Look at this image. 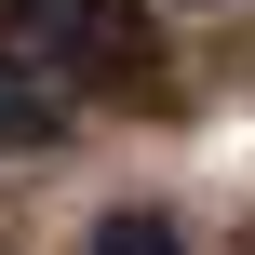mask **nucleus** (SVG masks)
Returning <instances> with one entry per match:
<instances>
[{
  "mask_svg": "<svg viewBox=\"0 0 255 255\" xmlns=\"http://www.w3.org/2000/svg\"><path fill=\"white\" fill-rule=\"evenodd\" d=\"M54 134H67L54 67H40V54H0V148H54Z\"/></svg>",
  "mask_w": 255,
  "mask_h": 255,
  "instance_id": "nucleus-1",
  "label": "nucleus"
},
{
  "mask_svg": "<svg viewBox=\"0 0 255 255\" xmlns=\"http://www.w3.org/2000/svg\"><path fill=\"white\" fill-rule=\"evenodd\" d=\"M108 13H121V0H0V27H13L27 54H81V40H108Z\"/></svg>",
  "mask_w": 255,
  "mask_h": 255,
  "instance_id": "nucleus-2",
  "label": "nucleus"
},
{
  "mask_svg": "<svg viewBox=\"0 0 255 255\" xmlns=\"http://www.w3.org/2000/svg\"><path fill=\"white\" fill-rule=\"evenodd\" d=\"M94 255H188V242H175V215L121 202V215H94Z\"/></svg>",
  "mask_w": 255,
  "mask_h": 255,
  "instance_id": "nucleus-3",
  "label": "nucleus"
},
{
  "mask_svg": "<svg viewBox=\"0 0 255 255\" xmlns=\"http://www.w3.org/2000/svg\"><path fill=\"white\" fill-rule=\"evenodd\" d=\"M202 13H215V0H202Z\"/></svg>",
  "mask_w": 255,
  "mask_h": 255,
  "instance_id": "nucleus-4",
  "label": "nucleus"
}]
</instances>
